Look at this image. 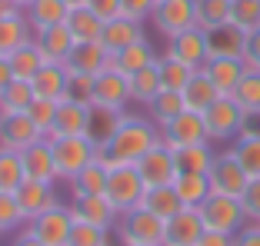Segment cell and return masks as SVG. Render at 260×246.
<instances>
[{"mask_svg": "<svg viewBox=\"0 0 260 246\" xmlns=\"http://www.w3.org/2000/svg\"><path fill=\"white\" fill-rule=\"evenodd\" d=\"M23 14H27V20H30L34 33L47 30V27H57V23L67 20L70 7L63 4V0H34L30 7H23Z\"/></svg>", "mask_w": 260, "mask_h": 246, "instance_id": "cell-29", "label": "cell"}, {"mask_svg": "<svg viewBox=\"0 0 260 246\" xmlns=\"http://www.w3.org/2000/svg\"><path fill=\"white\" fill-rule=\"evenodd\" d=\"M34 40H37V47H40V54H44L47 63H67L70 50L77 47V37L70 33L67 20L57 23V27H47V30L34 33Z\"/></svg>", "mask_w": 260, "mask_h": 246, "instance_id": "cell-19", "label": "cell"}, {"mask_svg": "<svg viewBox=\"0 0 260 246\" xmlns=\"http://www.w3.org/2000/svg\"><path fill=\"white\" fill-rule=\"evenodd\" d=\"M70 213H74L77 223H93L104 226V230H114L120 213L110 207L107 196H80V200H70Z\"/></svg>", "mask_w": 260, "mask_h": 246, "instance_id": "cell-18", "label": "cell"}, {"mask_svg": "<svg viewBox=\"0 0 260 246\" xmlns=\"http://www.w3.org/2000/svg\"><path fill=\"white\" fill-rule=\"evenodd\" d=\"M27 40H34V27H30V20H27L23 10H17V14L0 20V57H4V60L14 54L17 47L27 44Z\"/></svg>", "mask_w": 260, "mask_h": 246, "instance_id": "cell-26", "label": "cell"}, {"mask_svg": "<svg viewBox=\"0 0 260 246\" xmlns=\"http://www.w3.org/2000/svg\"><path fill=\"white\" fill-rule=\"evenodd\" d=\"M34 103V87L27 80H14L7 90L0 93V113L14 116V113H27V107Z\"/></svg>", "mask_w": 260, "mask_h": 246, "instance_id": "cell-40", "label": "cell"}, {"mask_svg": "<svg viewBox=\"0 0 260 246\" xmlns=\"http://www.w3.org/2000/svg\"><path fill=\"white\" fill-rule=\"evenodd\" d=\"M37 140H47V137L34 127V120L27 113H14V116H4V120H0V146L23 153V150L34 146Z\"/></svg>", "mask_w": 260, "mask_h": 246, "instance_id": "cell-17", "label": "cell"}, {"mask_svg": "<svg viewBox=\"0 0 260 246\" xmlns=\"http://www.w3.org/2000/svg\"><path fill=\"white\" fill-rule=\"evenodd\" d=\"M207 33V54L210 57H244L247 50V33L234 23H223V27H214Z\"/></svg>", "mask_w": 260, "mask_h": 246, "instance_id": "cell-23", "label": "cell"}, {"mask_svg": "<svg viewBox=\"0 0 260 246\" xmlns=\"http://www.w3.org/2000/svg\"><path fill=\"white\" fill-rule=\"evenodd\" d=\"M7 63H10V70H14V80H27V84H30L47 60H44V54H40L37 40H27L23 47H17L14 54L7 57Z\"/></svg>", "mask_w": 260, "mask_h": 246, "instance_id": "cell-30", "label": "cell"}, {"mask_svg": "<svg viewBox=\"0 0 260 246\" xmlns=\"http://www.w3.org/2000/svg\"><path fill=\"white\" fill-rule=\"evenodd\" d=\"M27 180V170L17 150L0 146V193H17V186Z\"/></svg>", "mask_w": 260, "mask_h": 246, "instance_id": "cell-39", "label": "cell"}, {"mask_svg": "<svg viewBox=\"0 0 260 246\" xmlns=\"http://www.w3.org/2000/svg\"><path fill=\"white\" fill-rule=\"evenodd\" d=\"M107 177H110V167L97 156V160H90L74 180H67L70 183V196H74V200H80V196H104Z\"/></svg>", "mask_w": 260, "mask_h": 246, "instance_id": "cell-22", "label": "cell"}, {"mask_svg": "<svg viewBox=\"0 0 260 246\" xmlns=\"http://www.w3.org/2000/svg\"><path fill=\"white\" fill-rule=\"evenodd\" d=\"M134 167L140 170V177H144V183L147 186H170L177 180V156H174V150H170L167 143H157L153 150H147L144 156H140Z\"/></svg>", "mask_w": 260, "mask_h": 246, "instance_id": "cell-10", "label": "cell"}, {"mask_svg": "<svg viewBox=\"0 0 260 246\" xmlns=\"http://www.w3.org/2000/svg\"><path fill=\"white\" fill-rule=\"evenodd\" d=\"M10 246H44V243H40V239L34 236L30 230H23V233H17V239H14Z\"/></svg>", "mask_w": 260, "mask_h": 246, "instance_id": "cell-58", "label": "cell"}, {"mask_svg": "<svg viewBox=\"0 0 260 246\" xmlns=\"http://www.w3.org/2000/svg\"><path fill=\"white\" fill-rule=\"evenodd\" d=\"M204 70H207V77L217 84L220 93H234V87L247 73V63H244V57H210L204 63Z\"/></svg>", "mask_w": 260, "mask_h": 246, "instance_id": "cell-24", "label": "cell"}, {"mask_svg": "<svg viewBox=\"0 0 260 246\" xmlns=\"http://www.w3.org/2000/svg\"><path fill=\"white\" fill-rule=\"evenodd\" d=\"M157 70H160V87L164 90H184L193 77V67H187V63L174 60V57H167V54L157 60Z\"/></svg>", "mask_w": 260, "mask_h": 246, "instance_id": "cell-41", "label": "cell"}, {"mask_svg": "<svg viewBox=\"0 0 260 246\" xmlns=\"http://www.w3.org/2000/svg\"><path fill=\"white\" fill-rule=\"evenodd\" d=\"M177 156V170L180 173H207V170L214 167V146H210V140L207 143H190V146H177L174 150Z\"/></svg>", "mask_w": 260, "mask_h": 246, "instance_id": "cell-32", "label": "cell"}, {"mask_svg": "<svg viewBox=\"0 0 260 246\" xmlns=\"http://www.w3.org/2000/svg\"><path fill=\"white\" fill-rule=\"evenodd\" d=\"M234 246H260V223H247L240 233H234Z\"/></svg>", "mask_w": 260, "mask_h": 246, "instance_id": "cell-54", "label": "cell"}, {"mask_svg": "<svg viewBox=\"0 0 260 246\" xmlns=\"http://www.w3.org/2000/svg\"><path fill=\"white\" fill-rule=\"evenodd\" d=\"M164 54L174 57V60H180V63H187V67H193V70H200L207 60H210V54H207V33L200 30V27H190V30L170 37Z\"/></svg>", "mask_w": 260, "mask_h": 246, "instance_id": "cell-16", "label": "cell"}, {"mask_svg": "<svg viewBox=\"0 0 260 246\" xmlns=\"http://www.w3.org/2000/svg\"><path fill=\"white\" fill-rule=\"evenodd\" d=\"M10 84H14V70H10V63L4 60V57H0V93L7 90Z\"/></svg>", "mask_w": 260, "mask_h": 246, "instance_id": "cell-57", "label": "cell"}, {"mask_svg": "<svg viewBox=\"0 0 260 246\" xmlns=\"http://www.w3.org/2000/svg\"><path fill=\"white\" fill-rule=\"evenodd\" d=\"M140 207L150 210L153 216H160L164 223H167V220H170V216H174L180 207H184V203H180V196H177L174 183H170V186H147L144 203H140Z\"/></svg>", "mask_w": 260, "mask_h": 246, "instance_id": "cell-34", "label": "cell"}, {"mask_svg": "<svg viewBox=\"0 0 260 246\" xmlns=\"http://www.w3.org/2000/svg\"><path fill=\"white\" fill-rule=\"evenodd\" d=\"M63 100L93 107V77L90 73H70L67 77V90H63Z\"/></svg>", "mask_w": 260, "mask_h": 246, "instance_id": "cell-48", "label": "cell"}, {"mask_svg": "<svg viewBox=\"0 0 260 246\" xmlns=\"http://www.w3.org/2000/svg\"><path fill=\"white\" fill-rule=\"evenodd\" d=\"M153 7H157V0H120V14L123 17H134V20H150Z\"/></svg>", "mask_w": 260, "mask_h": 246, "instance_id": "cell-51", "label": "cell"}, {"mask_svg": "<svg viewBox=\"0 0 260 246\" xmlns=\"http://www.w3.org/2000/svg\"><path fill=\"white\" fill-rule=\"evenodd\" d=\"M144 37V23L134 20V17H114V20L104 23V33H100V44L107 47L110 54H120L123 47L137 44V40Z\"/></svg>", "mask_w": 260, "mask_h": 246, "instance_id": "cell-21", "label": "cell"}, {"mask_svg": "<svg viewBox=\"0 0 260 246\" xmlns=\"http://www.w3.org/2000/svg\"><path fill=\"white\" fill-rule=\"evenodd\" d=\"M67 70L70 73H90V77H97L100 70H117V54H110L100 40H84V44H77L70 50Z\"/></svg>", "mask_w": 260, "mask_h": 246, "instance_id": "cell-14", "label": "cell"}, {"mask_svg": "<svg viewBox=\"0 0 260 246\" xmlns=\"http://www.w3.org/2000/svg\"><path fill=\"white\" fill-rule=\"evenodd\" d=\"M67 246H110V230L93 223H77L74 220V233H70Z\"/></svg>", "mask_w": 260, "mask_h": 246, "instance_id": "cell-47", "label": "cell"}, {"mask_svg": "<svg viewBox=\"0 0 260 246\" xmlns=\"http://www.w3.org/2000/svg\"><path fill=\"white\" fill-rule=\"evenodd\" d=\"M54 146V163H57V177L60 180H74L90 160H97V143L90 137H57L50 140Z\"/></svg>", "mask_w": 260, "mask_h": 246, "instance_id": "cell-5", "label": "cell"}, {"mask_svg": "<svg viewBox=\"0 0 260 246\" xmlns=\"http://www.w3.org/2000/svg\"><path fill=\"white\" fill-rule=\"evenodd\" d=\"M14 4H17V7H20V10H23V7H30L34 0H14Z\"/></svg>", "mask_w": 260, "mask_h": 246, "instance_id": "cell-61", "label": "cell"}, {"mask_svg": "<svg viewBox=\"0 0 260 246\" xmlns=\"http://www.w3.org/2000/svg\"><path fill=\"white\" fill-rule=\"evenodd\" d=\"M207 180H210V190L214 193H223V196H244L247 183H250V173L237 163V156L223 150V153L214 156V167L207 170Z\"/></svg>", "mask_w": 260, "mask_h": 246, "instance_id": "cell-9", "label": "cell"}, {"mask_svg": "<svg viewBox=\"0 0 260 246\" xmlns=\"http://www.w3.org/2000/svg\"><path fill=\"white\" fill-rule=\"evenodd\" d=\"M230 4L234 0H197V27L214 30V27L230 23Z\"/></svg>", "mask_w": 260, "mask_h": 246, "instance_id": "cell-42", "label": "cell"}, {"mask_svg": "<svg viewBox=\"0 0 260 246\" xmlns=\"http://www.w3.org/2000/svg\"><path fill=\"white\" fill-rule=\"evenodd\" d=\"M23 160V170H27V177L30 180H44V183H57V163H54V146L50 140H37L34 146H27L20 153Z\"/></svg>", "mask_w": 260, "mask_h": 246, "instance_id": "cell-20", "label": "cell"}, {"mask_svg": "<svg viewBox=\"0 0 260 246\" xmlns=\"http://www.w3.org/2000/svg\"><path fill=\"white\" fill-rule=\"evenodd\" d=\"M247 70H260V27L253 33H247V50H244Z\"/></svg>", "mask_w": 260, "mask_h": 246, "instance_id": "cell-52", "label": "cell"}, {"mask_svg": "<svg viewBox=\"0 0 260 246\" xmlns=\"http://www.w3.org/2000/svg\"><path fill=\"white\" fill-rule=\"evenodd\" d=\"M160 143V127L150 120V116L140 113H123L120 127L114 130V137L107 140V146H100L97 156L107 163L110 170L114 167H127V163H137L147 150Z\"/></svg>", "mask_w": 260, "mask_h": 246, "instance_id": "cell-1", "label": "cell"}, {"mask_svg": "<svg viewBox=\"0 0 260 246\" xmlns=\"http://www.w3.org/2000/svg\"><path fill=\"white\" fill-rule=\"evenodd\" d=\"M0 120H4V113H0Z\"/></svg>", "mask_w": 260, "mask_h": 246, "instance_id": "cell-62", "label": "cell"}, {"mask_svg": "<svg viewBox=\"0 0 260 246\" xmlns=\"http://www.w3.org/2000/svg\"><path fill=\"white\" fill-rule=\"evenodd\" d=\"M207 137L210 143H234L240 137V123H244V107H240L230 93H220L210 107L204 110Z\"/></svg>", "mask_w": 260, "mask_h": 246, "instance_id": "cell-4", "label": "cell"}, {"mask_svg": "<svg viewBox=\"0 0 260 246\" xmlns=\"http://www.w3.org/2000/svg\"><path fill=\"white\" fill-rule=\"evenodd\" d=\"M87 120H90V107L60 100V107H57L54 133H50L47 140H57V137H84V133H87Z\"/></svg>", "mask_w": 260, "mask_h": 246, "instance_id": "cell-25", "label": "cell"}, {"mask_svg": "<svg viewBox=\"0 0 260 246\" xmlns=\"http://www.w3.org/2000/svg\"><path fill=\"white\" fill-rule=\"evenodd\" d=\"M150 23L164 40L190 30V27H197V0H157Z\"/></svg>", "mask_w": 260, "mask_h": 246, "instance_id": "cell-6", "label": "cell"}, {"mask_svg": "<svg viewBox=\"0 0 260 246\" xmlns=\"http://www.w3.org/2000/svg\"><path fill=\"white\" fill-rule=\"evenodd\" d=\"M57 107H60V100H44V97H34V103L27 107V116L34 120V127H37L44 137H50V133H54Z\"/></svg>", "mask_w": 260, "mask_h": 246, "instance_id": "cell-45", "label": "cell"}, {"mask_svg": "<svg viewBox=\"0 0 260 246\" xmlns=\"http://www.w3.org/2000/svg\"><path fill=\"white\" fill-rule=\"evenodd\" d=\"M197 246H234V233H220V230H204Z\"/></svg>", "mask_w": 260, "mask_h": 246, "instance_id": "cell-55", "label": "cell"}, {"mask_svg": "<svg viewBox=\"0 0 260 246\" xmlns=\"http://www.w3.org/2000/svg\"><path fill=\"white\" fill-rule=\"evenodd\" d=\"M144 193H147V183H144V177H140V170L134 167V163L110 170L104 196L110 200V207H114L117 213H130V210H137L140 203H144Z\"/></svg>", "mask_w": 260, "mask_h": 246, "instance_id": "cell-3", "label": "cell"}, {"mask_svg": "<svg viewBox=\"0 0 260 246\" xmlns=\"http://www.w3.org/2000/svg\"><path fill=\"white\" fill-rule=\"evenodd\" d=\"M104 23L107 20H100L90 7H70V14H67V27L77 37V44H84V40H100Z\"/></svg>", "mask_w": 260, "mask_h": 246, "instance_id": "cell-36", "label": "cell"}, {"mask_svg": "<svg viewBox=\"0 0 260 246\" xmlns=\"http://www.w3.org/2000/svg\"><path fill=\"white\" fill-rule=\"evenodd\" d=\"M174 190H177V196H180V203H184V207H200V203L214 193V190H210L207 173H177Z\"/></svg>", "mask_w": 260, "mask_h": 246, "instance_id": "cell-35", "label": "cell"}, {"mask_svg": "<svg viewBox=\"0 0 260 246\" xmlns=\"http://www.w3.org/2000/svg\"><path fill=\"white\" fill-rule=\"evenodd\" d=\"M184 103H187V110H197V113H204L210 103L220 97V90H217V84L210 77H207V70L200 67V70H193V77H190V84L184 87Z\"/></svg>", "mask_w": 260, "mask_h": 246, "instance_id": "cell-28", "label": "cell"}, {"mask_svg": "<svg viewBox=\"0 0 260 246\" xmlns=\"http://www.w3.org/2000/svg\"><path fill=\"white\" fill-rule=\"evenodd\" d=\"M57 183H44V180H23L20 186H17V207H20V213H23V220L30 223L34 216H40L44 210H50V207H57L60 203V196H57V190H54Z\"/></svg>", "mask_w": 260, "mask_h": 246, "instance_id": "cell-15", "label": "cell"}, {"mask_svg": "<svg viewBox=\"0 0 260 246\" xmlns=\"http://www.w3.org/2000/svg\"><path fill=\"white\" fill-rule=\"evenodd\" d=\"M27 220H23L20 207H17V196L14 193H0V236L10 230H17V226H23Z\"/></svg>", "mask_w": 260, "mask_h": 246, "instance_id": "cell-49", "label": "cell"}, {"mask_svg": "<svg viewBox=\"0 0 260 246\" xmlns=\"http://www.w3.org/2000/svg\"><path fill=\"white\" fill-rule=\"evenodd\" d=\"M160 90H164V87H160V70H157V63L137 70V73H130V100H134V103L150 107V100Z\"/></svg>", "mask_w": 260, "mask_h": 246, "instance_id": "cell-37", "label": "cell"}, {"mask_svg": "<svg viewBox=\"0 0 260 246\" xmlns=\"http://www.w3.org/2000/svg\"><path fill=\"white\" fill-rule=\"evenodd\" d=\"M123 113L120 110H107V107H90V120H87V137L100 146H107V140L114 137V130L120 127Z\"/></svg>", "mask_w": 260, "mask_h": 246, "instance_id": "cell-33", "label": "cell"}, {"mask_svg": "<svg viewBox=\"0 0 260 246\" xmlns=\"http://www.w3.org/2000/svg\"><path fill=\"white\" fill-rule=\"evenodd\" d=\"M230 23L244 33H253L260 27V0H234L230 4Z\"/></svg>", "mask_w": 260, "mask_h": 246, "instance_id": "cell-46", "label": "cell"}, {"mask_svg": "<svg viewBox=\"0 0 260 246\" xmlns=\"http://www.w3.org/2000/svg\"><path fill=\"white\" fill-rule=\"evenodd\" d=\"M87 7H90L100 20H114V17H120V0H87Z\"/></svg>", "mask_w": 260, "mask_h": 246, "instance_id": "cell-53", "label": "cell"}, {"mask_svg": "<svg viewBox=\"0 0 260 246\" xmlns=\"http://www.w3.org/2000/svg\"><path fill=\"white\" fill-rule=\"evenodd\" d=\"M230 97L244 107V113L247 110H260V70H247Z\"/></svg>", "mask_w": 260, "mask_h": 246, "instance_id": "cell-44", "label": "cell"}, {"mask_svg": "<svg viewBox=\"0 0 260 246\" xmlns=\"http://www.w3.org/2000/svg\"><path fill=\"white\" fill-rule=\"evenodd\" d=\"M240 207L247 213V223H260V177H250L244 196H240Z\"/></svg>", "mask_w": 260, "mask_h": 246, "instance_id": "cell-50", "label": "cell"}, {"mask_svg": "<svg viewBox=\"0 0 260 246\" xmlns=\"http://www.w3.org/2000/svg\"><path fill=\"white\" fill-rule=\"evenodd\" d=\"M160 140L177 150V146H190V143H207V123H204V113L197 110H184V113H177L170 123L160 127Z\"/></svg>", "mask_w": 260, "mask_h": 246, "instance_id": "cell-11", "label": "cell"}, {"mask_svg": "<svg viewBox=\"0 0 260 246\" xmlns=\"http://www.w3.org/2000/svg\"><path fill=\"white\" fill-rule=\"evenodd\" d=\"M230 153L250 177H260V137H237L230 143Z\"/></svg>", "mask_w": 260, "mask_h": 246, "instance_id": "cell-43", "label": "cell"}, {"mask_svg": "<svg viewBox=\"0 0 260 246\" xmlns=\"http://www.w3.org/2000/svg\"><path fill=\"white\" fill-rule=\"evenodd\" d=\"M157 60H160V54L153 50V44L147 37H140L137 44L123 47L120 54H117V70L130 77V73H137V70H144V67H153Z\"/></svg>", "mask_w": 260, "mask_h": 246, "instance_id": "cell-31", "label": "cell"}, {"mask_svg": "<svg viewBox=\"0 0 260 246\" xmlns=\"http://www.w3.org/2000/svg\"><path fill=\"white\" fill-rule=\"evenodd\" d=\"M207 223L197 207H180L164 226V246H197Z\"/></svg>", "mask_w": 260, "mask_h": 246, "instance_id": "cell-12", "label": "cell"}, {"mask_svg": "<svg viewBox=\"0 0 260 246\" xmlns=\"http://www.w3.org/2000/svg\"><path fill=\"white\" fill-rule=\"evenodd\" d=\"M184 110H187V103H184V93L180 90H160L150 100V107H147V116L157 127H164V123H170L177 113H184Z\"/></svg>", "mask_w": 260, "mask_h": 246, "instance_id": "cell-38", "label": "cell"}, {"mask_svg": "<svg viewBox=\"0 0 260 246\" xmlns=\"http://www.w3.org/2000/svg\"><path fill=\"white\" fill-rule=\"evenodd\" d=\"M17 10H20V7H17L14 0H0V20H4V17H10V14H17Z\"/></svg>", "mask_w": 260, "mask_h": 246, "instance_id": "cell-59", "label": "cell"}, {"mask_svg": "<svg viewBox=\"0 0 260 246\" xmlns=\"http://www.w3.org/2000/svg\"><path fill=\"white\" fill-rule=\"evenodd\" d=\"M67 77H70L67 63H44V67H40V73L30 80L34 97H44V100H63Z\"/></svg>", "mask_w": 260, "mask_h": 246, "instance_id": "cell-27", "label": "cell"}, {"mask_svg": "<svg viewBox=\"0 0 260 246\" xmlns=\"http://www.w3.org/2000/svg\"><path fill=\"white\" fill-rule=\"evenodd\" d=\"M130 100V77L120 70H100L93 77V107H107V110H127Z\"/></svg>", "mask_w": 260, "mask_h": 246, "instance_id": "cell-13", "label": "cell"}, {"mask_svg": "<svg viewBox=\"0 0 260 246\" xmlns=\"http://www.w3.org/2000/svg\"><path fill=\"white\" fill-rule=\"evenodd\" d=\"M164 220L153 216L150 210L137 207L130 213H120L117 220V243L120 246H164Z\"/></svg>", "mask_w": 260, "mask_h": 246, "instance_id": "cell-2", "label": "cell"}, {"mask_svg": "<svg viewBox=\"0 0 260 246\" xmlns=\"http://www.w3.org/2000/svg\"><path fill=\"white\" fill-rule=\"evenodd\" d=\"M27 230L40 239L44 246H67L70 233H74V213H70V203H57V207L44 210L40 216H34Z\"/></svg>", "mask_w": 260, "mask_h": 246, "instance_id": "cell-8", "label": "cell"}, {"mask_svg": "<svg viewBox=\"0 0 260 246\" xmlns=\"http://www.w3.org/2000/svg\"><path fill=\"white\" fill-rule=\"evenodd\" d=\"M240 137H260V110H247V113H244Z\"/></svg>", "mask_w": 260, "mask_h": 246, "instance_id": "cell-56", "label": "cell"}, {"mask_svg": "<svg viewBox=\"0 0 260 246\" xmlns=\"http://www.w3.org/2000/svg\"><path fill=\"white\" fill-rule=\"evenodd\" d=\"M67 7H87V0H63Z\"/></svg>", "mask_w": 260, "mask_h": 246, "instance_id": "cell-60", "label": "cell"}, {"mask_svg": "<svg viewBox=\"0 0 260 246\" xmlns=\"http://www.w3.org/2000/svg\"><path fill=\"white\" fill-rule=\"evenodd\" d=\"M200 216H204L207 230H220V233H240L247 226V213L240 207L237 196H223V193H210L200 203Z\"/></svg>", "mask_w": 260, "mask_h": 246, "instance_id": "cell-7", "label": "cell"}]
</instances>
